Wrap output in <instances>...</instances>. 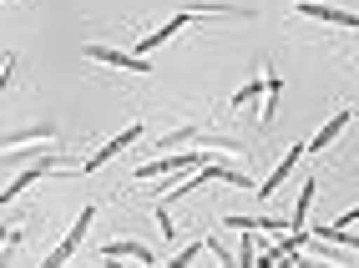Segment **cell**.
Here are the masks:
<instances>
[{
    "instance_id": "ba28073f",
    "label": "cell",
    "mask_w": 359,
    "mask_h": 268,
    "mask_svg": "<svg viewBox=\"0 0 359 268\" xmlns=\"http://www.w3.org/2000/svg\"><path fill=\"white\" fill-rule=\"evenodd\" d=\"M349 121H354V116H349V112H334V116H329V121H324V127H319V132H314V142H309V152H319V147H329V142H334V137H339V132H344V127H349Z\"/></svg>"
},
{
    "instance_id": "7a4b0ae2",
    "label": "cell",
    "mask_w": 359,
    "mask_h": 268,
    "mask_svg": "<svg viewBox=\"0 0 359 268\" xmlns=\"http://www.w3.org/2000/svg\"><path fill=\"white\" fill-rule=\"evenodd\" d=\"M86 56L91 61H107L116 71H137V76H147V56H137V51H111V46H86Z\"/></svg>"
},
{
    "instance_id": "9c48e42d",
    "label": "cell",
    "mask_w": 359,
    "mask_h": 268,
    "mask_svg": "<svg viewBox=\"0 0 359 268\" xmlns=\"http://www.w3.org/2000/svg\"><path fill=\"white\" fill-rule=\"evenodd\" d=\"M263 91H269V76H258V81H248V86H238V96H233V107H248V102H258Z\"/></svg>"
},
{
    "instance_id": "277c9868",
    "label": "cell",
    "mask_w": 359,
    "mask_h": 268,
    "mask_svg": "<svg viewBox=\"0 0 359 268\" xmlns=\"http://www.w3.org/2000/svg\"><path fill=\"white\" fill-rule=\"evenodd\" d=\"M102 258H132V263H157V253H152V248H142V243H132V238H111V243H102Z\"/></svg>"
},
{
    "instance_id": "8992f818",
    "label": "cell",
    "mask_w": 359,
    "mask_h": 268,
    "mask_svg": "<svg viewBox=\"0 0 359 268\" xmlns=\"http://www.w3.org/2000/svg\"><path fill=\"white\" fill-rule=\"evenodd\" d=\"M46 173H56V157H41V162L31 167V173H20V177L6 187V203H15L20 192H26V187H36V177H46Z\"/></svg>"
},
{
    "instance_id": "6da1fadb",
    "label": "cell",
    "mask_w": 359,
    "mask_h": 268,
    "mask_svg": "<svg viewBox=\"0 0 359 268\" xmlns=\"http://www.w3.org/2000/svg\"><path fill=\"white\" fill-rule=\"evenodd\" d=\"M299 15H309V20H329V26H344V31H359V15H354V11L319 6V0H299Z\"/></svg>"
},
{
    "instance_id": "52a82bcc",
    "label": "cell",
    "mask_w": 359,
    "mask_h": 268,
    "mask_svg": "<svg viewBox=\"0 0 359 268\" xmlns=\"http://www.w3.org/2000/svg\"><path fill=\"white\" fill-rule=\"evenodd\" d=\"M304 152H309V147H304V142H299V147H289V157H283V162H278V173H273L269 182H263V187H258V198H273V192H278V182H283V177H289V173H294V162H304Z\"/></svg>"
},
{
    "instance_id": "5b68a950",
    "label": "cell",
    "mask_w": 359,
    "mask_h": 268,
    "mask_svg": "<svg viewBox=\"0 0 359 268\" xmlns=\"http://www.w3.org/2000/svg\"><path fill=\"white\" fill-rule=\"evenodd\" d=\"M91 217H97V213H91V208H86V213H81V217H76V223H71V233H66V238H61V248H56V253H51V258H46V263H51V268H56V263H66V258H71V253H76V243H81V238H86V228H91Z\"/></svg>"
},
{
    "instance_id": "3957f363",
    "label": "cell",
    "mask_w": 359,
    "mask_h": 268,
    "mask_svg": "<svg viewBox=\"0 0 359 268\" xmlns=\"http://www.w3.org/2000/svg\"><path fill=\"white\" fill-rule=\"evenodd\" d=\"M137 137H142V121H132V127H127V132H116V137H111V142H107V147H102L97 157H91V162H81V173H97V167H102V162H111V157H116V152H122V147H132V142H137Z\"/></svg>"
}]
</instances>
